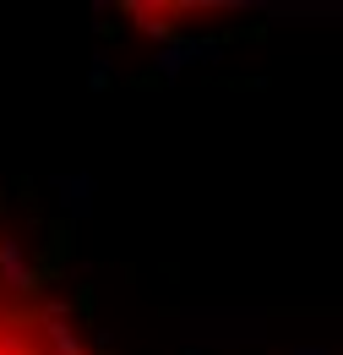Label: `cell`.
Listing matches in <instances>:
<instances>
[{
    "mask_svg": "<svg viewBox=\"0 0 343 355\" xmlns=\"http://www.w3.org/2000/svg\"><path fill=\"white\" fill-rule=\"evenodd\" d=\"M0 355H98L33 268L0 241Z\"/></svg>",
    "mask_w": 343,
    "mask_h": 355,
    "instance_id": "obj_1",
    "label": "cell"
}]
</instances>
